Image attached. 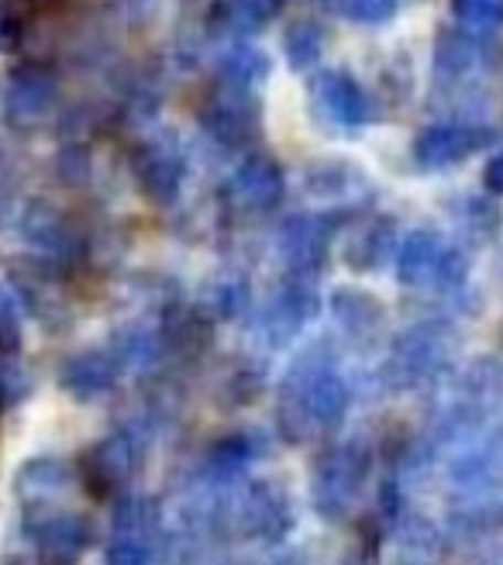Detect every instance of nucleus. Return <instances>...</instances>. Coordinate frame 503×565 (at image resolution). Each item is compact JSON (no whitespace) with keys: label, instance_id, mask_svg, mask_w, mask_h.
<instances>
[{"label":"nucleus","instance_id":"4468645a","mask_svg":"<svg viewBox=\"0 0 503 565\" xmlns=\"http://www.w3.org/2000/svg\"><path fill=\"white\" fill-rule=\"evenodd\" d=\"M238 186L248 190L252 201L272 204L276 196H279V186H283V180H279V169L269 159H248L238 169Z\"/></svg>","mask_w":503,"mask_h":565},{"label":"nucleus","instance_id":"412c9836","mask_svg":"<svg viewBox=\"0 0 503 565\" xmlns=\"http://www.w3.org/2000/svg\"><path fill=\"white\" fill-rule=\"evenodd\" d=\"M483 180H486V190H493V193H503V152H496V156L486 162V173H483Z\"/></svg>","mask_w":503,"mask_h":565},{"label":"nucleus","instance_id":"1a4fd4ad","mask_svg":"<svg viewBox=\"0 0 503 565\" xmlns=\"http://www.w3.org/2000/svg\"><path fill=\"white\" fill-rule=\"evenodd\" d=\"M324 42H328V32L321 21H314V18L290 21L283 32V52H287L290 70H297V73L314 70L324 55Z\"/></svg>","mask_w":503,"mask_h":565},{"label":"nucleus","instance_id":"4be33fe9","mask_svg":"<svg viewBox=\"0 0 503 565\" xmlns=\"http://www.w3.org/2000/svg\"><path fill=\"white\" fill-rule=\"evenodd\" d=\"M8 565H21V562H8Z\"/></svg>","mask_w":503,"mask_h":565},{"label":"nucleus","instance_id":"f257e3e1","mask_svg":"<svg viewBox=\"0 0 503 565\" xmlns=\"http://www.w3.org/2000/svg\"><path fill=\"white\" fill-rule=\"evenodd\" d=\"M55 100H60V87L55 76L42 63H21L11 73V87L4 97V121L18 131L39 128L49 115Z\"/></svg>","mask_w":503,"mask_h":565},{"label":"nucleus","instance_id":"f3484780","mask_svg":"<svg viewBox=\"0 0 503 565\" xmlns=\"http://www.w3.org/2000/svg\"><path fill=\"white\" fill-rule=\"evenodd\" d=\"M110 376H104V362L97 355H83L73 359L66 370H63V383L73 386L76 393H87V390H100Z\"/></svg>","mask_w":503,"mask_h":565},{"label":"nucleus","instance_id":"ddd939ff","mask_svg":"<svg viewBox=\"0 0 503 565\" xmlns=\"http://www.w3.org/2000/svg\"><path fill=\"white\" fill-rule=\"evenodd\" d=\"M24 235H28V242H35L39 248H45V252H63L66 248V224L60 221V214L55 211H49V207H42V204H35L32 211L24 214Z\"/></svg>","mask_w":503,"mask_h":565},{"label":"nucleus","instance_id":"423d86ee","mask_svg":"<svg viewBox=\"0 0 503 565\" xmlns=\"http://www.w3.org/2000/svg\"><path fill=\"white\" fill-rule=\"evenodd\" d=\"M201 121L221 141H242L245 135H252V128H256V110H252L245 94L225 90L217 100H211L201 110Z\"/></svg>","mask_w":503,"mask_h":565},{"label":"nucleus","instance_id":"7ed1b4c3","mask_svg":"<svg viewBox=\"0 0 503 565\" xmlns=\"http://www.w3.org/2000/svg\"><path fill=\"white\" fill-rule=\"evenodd\" d=\"M276 11L279 0H214L204 11V24L217 39H245L263 32Z\"/></svg>","mask_w":503,"mask_h":565},{"label":"nucleus","instance_id":"2eb2a0df","mask_svg":"<svg viewBox=\"0 0 503 565\" xmlns=\"http://www.w3.org/2000/svg\"><path fill=\"white\" fill-rule=\"evenodd\" d=\"M452 18L469 32H496L503 24V0H449Z\"/></svg>","mask_w":503,"mask_h":565},{"label":"nucleus","instance_id":"f8f14e48","mask_svg":"<svg viewBox=\"0 0 503 565\" xmlns=\"http://www.w3.org/2000/svg\"><path fill=\"white\" fill-rule=\"evenodd\" d=\"M63 487H66V462L60 459H32L18 472V497L28 503H35Z\"/></svg>","mask_w":503,"mask_h":565},{"label":"nucleus","instance_id":"aec40b11","mask_svg":"<svg viewBox=\"0 0 503 565\" xmlns=\"http://www.w3.org/2000/svg\"><path fill=\"white\" fill-rule=\"evenodd\" d=\"M18 28H21L18 8L11 4V0H0V39H11V35H18Z\"/></svg>","mask_w":503,"mask_h":565},{"label":"nucleus","instance_id":"9d476101","mask_svg":"<svg viewBox=\"0 0 503 565\" xmlns=\"http://www.w3.org/2000/svg\"><path fill=\"white\" fill-rule=\"evenodd\" d=\"M135 173H138V183H142V190L149 196H156V201H165V196H173L176 186H180V162L165 152V149H142L135 159Z\"/></svg>","mask_w":503,"mask_h":565},{"label":"nucleus","instance_id":"39448f33","mask_svg":"<svg viewBox=\"0 0 503 565\" xmlns=\"http://www.w3.org/2000/svg\"><path fill=\"white\" fill-rule=\"evenodd\" d=\"M314 94L342 125H366L370 121V100L349 73H342V70L321 73L314 79Z\"/></svg>","mask_w":503,"mask_h":565},{"label":"nucleus","instance_id":"6ab92c4d","mask_svg":"<svg viewBox=\"0 0 503 565\" xmlns=\"http://www.w3.org/2000/svg\"><path fill=\"white\" fill-rule=\"evenodd\" d=\"M21 393H24V370L11 355H0V404H14Z\"/></svg>","mask_w":503,"mask_h":565},{"label":"nucleus","instance_id":"0eeeda50","mask_svg":"<svg viewBox=\"0 0 503 565\" xmlns=\"http://www.w3.org/2000/svg\"><path fill=\"white\" fill-rule=\"evenodd\" d=\"M272 63L269 55L263 49H252L245 42L232 45L225 55L217 60V79L225 90H235V94H245L248 87H256V83H263L269 76Z\"/></svg>","mask_w":503,"mask_h":565},{"label":"nucleus","instance_id":"f03ea898","mask_svg":"<svg viewBox=\"0 0 503 565\" xmlns=\"http://www.w3.org/2000/svg\"><path fill=\"white\" fill-rule=\"evenodd\" d=\"M28 534H32L42 565H73L87 548V524L79 518H32L28 514Z\"/></svg>","mask_w":503,"mask_h":565},{"label":"nucleus","instance_id":"20e7f679","mask_svg":"<svg viewBox=\"0 0 503 565\" xmlns=\"http://www.w3.org/2000/svg\"><path fill=\"white\" fill-rule=\"evenodd\" d=\"M483 135L472 131V128H462V125H435L428 131L417 135L414 141V156L421 159L425 166L438 169V166H449V162H459L465 159L469 152H477L483 146Z\"/></svg>","mask_w":503,"mask_h":565},{"label":"nucleus","instance_id":"9b49d317","mask_svg":"<svg viewBox=\"0 0 503 565\" xmlns=\"http://www.w3.org/2000/svg\"><path fill=\"white\" fill-rule=\"evenodd\" d=\"M121 476H125V445L121 441H104L94 451H87V459H83V479H87V487L97 497L115 490Z\"/></svg>","mask_w":503,"mask_h":565},{"label":"nucleus","instance_id":"6e6552de","mask_svg":"<svg viewBox=\"0 0 503 565\" xmlns=\"http://www.w3.org/2000/svg\"><path fill=\"white\" fill-rule=\"evenodd\" d=\"M480 63V42L465 35L462 28L441 24L435 35V76L438 79H452L462 76L469 66Z\"/></svg>","mask_w":503,"mask_h":565},{"label":"nucleus","instance_id":"a211bd4d","mask_svg":"<svg viewBox=\"0 0 503 565\" xmlns=\"http://www.w3.org/2000/svg\"><path fill=\"white\" fill-rule=\"evenodd\" d=\"M21 342V307L11 290L0 287V352L11 355Z\"/></svg>","mask_w":503,"mask_h":565},{"label":"nucleus","instance_id":"dca6fc26","mask_svg":"<svg viewBox=\"0 0 503 565\" xmlns=\"http://www.w3.org/2000/svg\"><path fill=\"white\" fill-rule=\"evenodd\" d=\"M331 8L355 24H386L397 18L400 0H334Z\"/></svg>","mask_w":503,"mask_h":565}]
</instances>
